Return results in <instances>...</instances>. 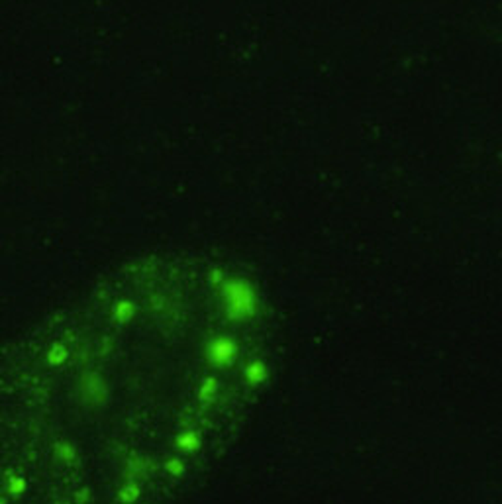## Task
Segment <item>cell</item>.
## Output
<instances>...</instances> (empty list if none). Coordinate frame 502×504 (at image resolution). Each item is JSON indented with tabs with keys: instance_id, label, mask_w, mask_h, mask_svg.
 I'll return each mask as SVG.
<instances>
[{
	"instance_id": "cell-1",
	"label": "cell",
	"mask_w": 502,
	"mask_h": 504,
	"mask_svg": "<svg viewBox=\"0 0 502 504\" xmlns=\"http://www.w3.org/2000/svg\"><path fill=\"white\" fill-rule=\"evenodd\" d=\"M69 359V351L63 344H56L51 346V349L47 351V363L51 367H61Z\"/></svg>"
},
{
	"instance_id": "cell-2",
	"label": "cell",
	"mask_w": 502,
	"mask_h": 504,
	"mask_svg": "<svg viewBox=\"0 0 502 504\" xmlns=\"http://www.w3.org/2000/svg\"><path fill=\"white\" fill-rule=\"evenodd\" d=\"M56 455L63 463H73L75 459H77V451H75V448L69 441H59L56 446Z\"/></svg>"
},
{
	"instance_id": "cell-3",
	"label": "cell",
	"mask_w": 502,
	"mask_h": 504,
	"mask_svg": "<svg viewBox=\"0 0 502 504\" xmlns=\"http://www.w3.org/2000/svg\"><path fill=\"white\" fill-rule=\"evenodd\" d=\"M8 493L12 496H20L22 493H26V489H28V483H26V479L24 477H18V475H12L8 479Z\"/></svg>"
}]
</instances>
